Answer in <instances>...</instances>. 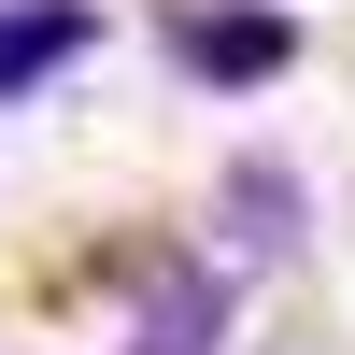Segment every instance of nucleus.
Returning a JSON list of instances; mask_svg holds the SVG:
<instances>
[{
	"mask_svg": "<svg viewBox=\"0 0 355 355\" xmlns=\"http://www.w3.org/2000/svg\"><path fill=\"white\" fill-rule=\"evenodd\" d=\"M157 43L185 57L199 85H227V100H242V85H284V71H299V28H284L270 0H171V15H157Z\"/></svg>",
	"mask_w": 355,
	"mask_h": 355,
	"instance_id": "f257e3e1",
	"label": "nucleus"
},
{
	"mask_svg": "<svg viewBox=\"0 0 355 355\" xmlns=\"http://www.w3.org/2000/svg\"><path fill=\"white\" fill-rule=\"evenodd\" d=\"M227 299H242V284H227L214 256L142 270V284H128V355H214V341H227Z\"/></svg>",
	"mask_w": 355,
	"mask_h": 355,
	"instance_id": "f03ea898",
	"label": "nucleus"
},
{
	"mask_svg": "<svg viewBox=\"0 0 355 355\" xmlns=\"http://www.w3.org/2000/svg\"><path fill=\"white\" fill-rule=\"evenodd\" d=\"M85 43H100V0H0V100L57 85Z\"/></svg>",
	"mask_w": 355,
	"mask_h": 355,
	"instance_id": "7ed1b4c3",
	"label": "nucleus"
},
{
	"mask_svg": "<svg viewBox=\"0 0 355 355\" xmlns=\"http://www.w3.org/2000/svg\"><path fill=\"white\" fill-rule=\"evenodd\" d=\"M214 227H227L242 256H299V242H313V199H299V171L242 157V171H227V199H214Z\"/></svg>",
	"mask_w": 355,
	"mask_h": 355,
	"instance_id": "20e7f679",
	"label": "nucleus"
}]
</instances>
